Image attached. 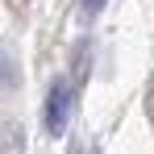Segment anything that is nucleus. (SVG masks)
Instances as JSON below:
<instances>
[{
    "instance_id": "7ed1b4c3",
    "label": "nucleus",
    "mask_w": 154,
    "mask_h": 154,
    "mask_svg": "<svg viewBox=\"0 0 154 154\" xmlns=\"http://www.w3.org/2000/svg\"><path fill=\"white\" fill-rule=\"evenodd\" d=\"M146 117H150V125H154V75H150V88H146Z\"/></svg>"
},
{
    "instance_id": "f257e3e1",
    "label": "nucleus",
    "mask_w": 154,
    "mask_h": 154,
    "mask_svg": "<svg viewBox=\"0 0 154 154\" xmlns=\"http://www.w3.org/2000/svg\"><path fill=\"white\" fill-rule=\"evenodd\" d=\"M71 100H75V92H71V83L67 79H54L50 96H46V133H67V121H71Z\"/></svg>"
},
{
    "instance_id": "20e7f679",
    "label": "nucleus",
    "mask_w": 154,
    "mask_h": 154,
    "mask_svg": "<svg viewBox=\"0 0 154 154\" xmlns=\"http://www.w3.org/2000/svg\"><path fill=\"white\" fill-rule=\"evenodd\" d=\"M79 4H83V13H100L104 8V0H79Z\"/></svg>"
},
{
    "instance_id": "f03ea898",
    "label": "nucleus",
    "mask_w": 154,
    "mask_h": 154,
    "mask_svg": "<svg viewBox=\"0 0 154 154\" xmlns=\"http://www.w3.org/2000/svg\"><path fill=\"white\" fill-rule=\"evenodd\" d=\"M17 88V63H13V50L0 42V92Z\"/></svg>"
}]
</instances>
